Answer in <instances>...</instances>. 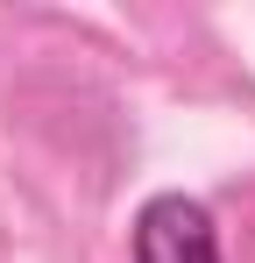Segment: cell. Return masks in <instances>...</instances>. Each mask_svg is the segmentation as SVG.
Wrapping results in <instances>:
<instances>
[{"label": "cell", "instance_id": "cell-1", "mask_svg": "<svg viewBox=\"0 0 255 263\" xmlns=\"http://www.w3.org/2000/svg\"><path fill=\"white\" fill-rule=\"evenodd\" d=\"M128 263H220V220L199 192H149L128 228Z\"/></svg>", "mask_w": 255, "mask_h": 263}]
</instances>
